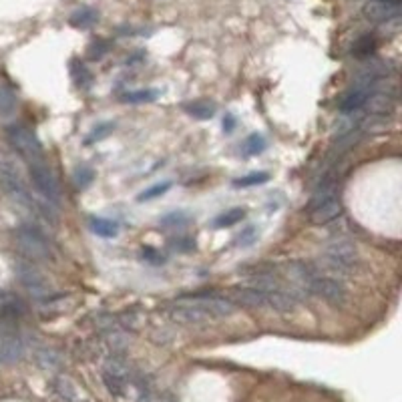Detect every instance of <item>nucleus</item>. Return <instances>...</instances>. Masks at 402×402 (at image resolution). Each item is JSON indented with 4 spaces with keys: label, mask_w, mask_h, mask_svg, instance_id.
Listing matches in <instances>:
<instances>
[{
    "label": "nucleus",
    "mask_w": 402,
    "mask_h": 402,
    "mask_svg": "<svg viewBox=\"0 0 402 402\" xmlns=\"http://www.w3.org/2000/svg\"><path fill=\"white\" fill-rule=\"evenodd\" d=\"M97 20H99V13L95 8H88V6L77 8L69 18V22L75 29H91Z\"/></svg>",
    "instance_id": "13"
},
{
    "label": "nucleus",
    "mask_w": 402,
    "mask_h": 402,
    "mask_svg": "<svg viewBox=\"0 0 402 402\" xmlns=\"http://www.w3.org/2000/svg\"><path fill=\"white\" fill-rule=\"evenodd\" d=\"M187 224H190V219H187V215L181 213V211L169 213V215H165V217L161 219V226H163V228H181V226H187Z\"/></svg>",
    "instance_id": "25"
},
{
    "label": "nucleus",
    "mask_w": 402,
    "mask_h": 402,
    "mask_svg": "<svg viewBox=\"0 0 402 402\" xmlns=\"http://www.w3.org/2000/svg\"><path fill=\"white\" fill-rule=\"evenodd\" d=\"M88 226L93 229V233L101 235V238H115L119 233V224L113 219H105V217H91Z\"/></svg>",
    "instance_id": "14"
},
{
    "label": "nucleus",
    "mask_w": 402,
    "mask_h": 402,
    "mask_svg": "<svg viewBox=\"0 0 402 402\" xmlns=\"http://www.w3.org/2000/svg\"><path fill=\"white\" fill-rule=\"evenodd\" d=\"M374 51H376V38L370 35L360 36V38L354 42V47H352V53L356 54V56H360V59L374 56Z\"/></svg>",
    "instance_id": "18"
},
{
    "label": "nucleus",
    "mask_w": 402,
    "mask_h": 402,
    "mask_svg": "<svg viewBox=\"0 0 402 402\" xmlns=\"http://www.w3.org/2000/svg\"><path fill=\"white\" fill-rule=\"evenodd\" d=\"M15 242L20 254L24 256V260L31 262H47L53 258L51 247L47 244V240L36 231L35 228H20L15 233Z\"/></svg>",
    "instance_id": "5"
},
{
    "label": "nucleus",
    "mask_w": 402,
    "mask_h": 402,
    "mask_svg": "<svg viewBox=\"0 0 402 402\" xmlns=\"http://www.w3.org/2000/svg\"><path fill=\"white\" fill-rule=\"evenodd\" d=\"M157 88H139V91H129V93L121 95V101L137 105V103H153V101H157Z\"/></svg>",
    "instance_id": "17"
},
{
    "label": "nucleus",
    "mask_w": 402,
    "mask_h": 402,
    "mask_svg": "<svg viewBox=\"0 0 402 402\" xmlns=\"http://www.w3.org/2000/svg\"><path fill=\"white\" fill-rule=\"evenodd\" d=\"M265 147H268V143H265L262 135H260V133H254V135H249V137L244 141L242 151H244L245 157H256V155H260V153L265 151Z\"/></svg>",
    "instance_id": "20"
},
{
    "label": "nucleus",
    "mask_w": 402,
    "mask_h": 402,
    "mask_svg": "<svg viewBox=\"0 0 402 402\" xmlns=\"http://www.w3.org/2000/svg\"><path fill=\"white\" fill-rule=\"evenodd\" d=\"M344 211V206L340 201L338 195H332L316 206H310V224L314 226H324V224H330L334 219H338Z\"/></svg>",
    "instance_id": "10"
},
{
    "label": "nucleus",
    "mask_w": 402,
    "mask_h": 402,
    "mask_svg": "<svg viewBox=\"0 0 402 402\" xmlns=\"http://www.w3.org/2000/svg\"><path fill=\"white\" fill-rule=\"evenodd\" d=\"M233 129H235V119H233L231 113H228V115L224 117V131H226V133H231Z\"/></svg>",
    "instance_id": "30"
},
{
    "label": "nucleus",
    "mask_w": 402,
    "mask_h": 402,
    "mask_svg": "<svg viewBox=\"0 0 402 402\" xmlns=\"http://www.w3.org/2000/svg\"><path fill=\"white\" fill-rule=\"evenodd\" d=\"M229 297L233 304L247 306V308H265L268 306L265 292L258 290V288H233L229 292Z\"/></svg>",
    "instance_id": "12"
},
{
    "label": "nucleus",
    "mask_w": 402,
    "mask_h": 402,
    "mask_svg": "<svg viewBox=\"0 0 402 402\" xmlns=\"http://www.w3.org/2000/svg\"><path fill=\"white\" fill-rule=\"evenodd\" d=\"M256 242H258V229L254 226H247L238 238V245H242V247H247V245L256 244Z\"/></svg>",
    "instance_id": "28"
},
{
    "label": "nucleus",
    "mask_w": 402,
    "mask_h": 402,
    "mask_svg": "<svg viewBox=\"0 0 402 402\" xmlns=\"http://www.w3.org/2000/svg\"><path fill=\"white\" fill-rule=\"evenodd\" d=\"M29 173H31V179H33V185L38 192V195L42 197V201L51 203L54 208L61 206V185H59V179L56 175L51 169V165L45 161H36V163H31L29 165Z\"/></svg>",
    "instance_id": "4"
},
{
    "label": "nucleus",
    "mask_w": 402,
    "mask_h": 402,
    "mask_svg": "<svg viewBox=\"0 0 402 402\" xmlns=\"http://www.w3.org/2000/svg\"><path fill=\"white\" fill-rule=\"evenodd\" d=\"M115 131V123L113 121H105V123H99L91 133L87 135V145H91V143H95V141H103L109 135V133H113Z\"/></svg>",
    "instance_id": "23"
},
{
    "label": "nucleus",
    "mask_w": 402,
    "mask_h": 402,
    "mask_svg": "<svg viewBox=\"0 0 402 402\" xmlns=\"http://www.w3.org/2000/svg\"><path fill=\"white\" fill-rule=\"evenodd\" d=\"M24 356V344L17 332V322L0 318V364H15Z\"/></svg>",
    "instance_id": "8"
},
{
    "label": "nucleus",
    "mask_w": 402,
    "mask_h": 402,
    "mask_svg": "<svg viewBox=\"0 0 402 402\" xmlns=\"http://www.w3.org/2000/svg\"><path fill=\"white\" fill-rule=\"evenodd\" d=\"M244 217H245V210H242V208H233V210L222 213L219 217H215V222H213L211 226H213V228H231V226L240 224Z\"/></svg>",
    "instance_id": "21"
},
{
    "label": "nucleus",
    "mask_w": 402,
    "mask_h": 402,
    "mask_svg": "<svg viewBox=\"0 0 402 402\" xmlns=\"http://www.w3.org/2000/svg\"><path fill=\"white\" fill-rule=\"evenodd\" d=\"M362 15L370 20V22H394L401 17V4L399 0H370L364 4Z\"/></svg>",
    "instance_id": "9"
},
{
    "label": "nucleus",
    "mask_w": 402,
    "mask_h": 402,
    "mask_svg": "<svg viewBox=\"0 0 402 402\" xmlns=\"http://www.w3.org/2000/svg\"><path fill=\"white\" fill-rule=\"evenodd\" d=\"M366 95L364 91H358V88H352L348 95L342 99V103H340V111L342 113H356V111H360L362 107H364V101H366Z\"/></svg>",
    "instance_id": "15"
},
{
    "label": "nucleus",
    "mask_w": 402,
    "mask_h": 402,
    "mask_svg": "<svg viewBox=\"0 0 402 402\" xmlns=\"http://www.w3.org/2000/svg\"><path fill=\"white\" fill-rule=\"evenodd\" d=\"M17 113V97L8 87L0 85V119H10Z\"/></svg>",
    "instance_id": "16"
},
{
    "label": "nucleus",
    "mask_w": 402,
    "mask_h": 402,
    "mask_svg": "<svg viewBox=\"0 0 402 402\" xmlns=\"http://www.w3.org/2000/svg\"><path fill=\"white\" fill-rule=\"evenodd\" d=\"M56 390L61 392V396H63L65 401L69 402L77 401V390H75V386L70 385L67 378H61V380L56 382Z\"/></svg>",
    "instance_id": "27"
},
{
    "label": "nucleus",
    "mask_w": 402,
    "mask_h": 402,
    "mask_svg": "<svg viewBox=\"0 0 402 402\" xmlns=\"http://www.w3.org/2000/svg\"><path fill=\"white\" fill-rule=\"evenodd\" d=\"M235 304L217 296L181 297L169 306V316L181 324H201L208 320H219L233 314Z\"/></svg>",
    "instance_id": "1"
},
{
    "label": "nucleus",
    "mask_w": 402,
    "mask_h": 402,
    "mask_svg": "<svg viewBox=\"0 0 402 402\" xmlns=\"http://www.w3.org/2000/svg\"><path fill=\"white\" fill-rule=\"evenodd\" d=\"M0 190L8 195V199L13 203H17L18 208L26 211H36V201L33 199V193L29 190L22 171H20V165L13 155L0 151Z\"/></svg>",
    "instance_id": "2"
},
{
    "label": "nucleus",
    "mask_w": 402,
    "mask_h": 402,
    "mask_svg": "<svg viewBox=\"0 0 402 402\" xmlns=\"http://www.w3.org/2000/svg\"><path fill=\"white\" fill-rule=\"evenodd\" d=\"M185 111L195 119H211L215 115V105L211 101H193L185 105Z\"/></svg>",
    "instance_id": "19"
},
{
    "label": "nucleus",
    "mask_w": 402,
    "mask_h": 402,
    "mask_svg": "<svg viewBox=\"0 0 402 402\" xmlns=\"http://www.w3.org/2000/svg\"><path fill=\"white\" fill-rule=\"evenodd\" d=\"M141 256H143V260H147V262H151V263L165 262V258L159 254L157 249H153V247H143V249H141Z\"/></svg>",
    "instance_id": "29"
},
{
    "label": "nucleus",
    "mask_w": 402,
    "mask_h": 402,
    "mask_svg": "<svg viewBox=\"0 0 402 402\" xmlns=\"http://www.w3.org/2000/svg\"><path fill=\"white\" fill-rule=\"evenodd\" d=\"M306 290L314 296L322 297L330 306H344L348 302V290L344 288L342 281L336 280L332 276L312 274V278L306 284Z\"/></svg>",
    "instance_id": "6"
},
{
    "label": "nucleus",
    "mask_w": 402,
    "mask_h": 402,
    "mask_svg": "<svg viewBox=\"0 0 402 402\" xmlns=\"http://www.w3.org/2000/svg\"><path fill=\"white\" fill-rule=\"evenodd\" d=\"M6 137L10 141V145L15 147L20 157L26 161V165L36 163V161H45V149H42V143L38 141L35 133L24 127V125H10L6 129Z\"/></svg>",
    "instance_id": "3"
},
{
    "label": "nucleus",
    "mask_w": 402,
    "mask_h": 402,
    "mask_svg": "<svg viewBox=\"0 0 402 402\" xmlns=\"http://www.w3.org/2000/svg\"><path fill=\"white\" fill-rule=\"evenodd\" d=\"M268 181H270V173H265V171H256V173L244 175V177L235 179L233 185L240 187V190H245V187H258V185H263V183H268Z\"/></svg>",
    "instance_id": "22"
},
{
    "label": "nucleus",
    "mask_w": 402,
    "mask_h": 402,
    "mask_svg": "<svg viewBox=\"0 0 402 402\" xmlns=\"http://www.w3.org/2000/svg\"><path fill=\"white\" fill-rule=\"evenodd\" d=\"M364 109L372 117H390L394 111H396V97H390L386 93H378V91H372L366 95V101H364Z\"/></svg>",
    "instance_id": "11"
},
{
    "label": "nucleus",
    "mask_w": 402,
    "mask_h": 402,
    "mask_svg": "<svg viewBox=\"0 0 402 402\" xmlns=\"http://www.w3.org/2000/svg\"><path fill=\"white\" fill-rule=\"evenodd\" d=\"M169 190H171V181H163V183H157V185H153V187L141 192L139 195H137V199H139V201H151V199H155L159 195L167 193Z\"/></svg>",
    "instance_id": "24"
},
{
    "label": "nucleus",
    "mask_w": 402,
    "mask_h": 402,
    "mask_svg": "<svg viewBox=\"0 0 402 402\" xmlns=\"http://www.w3.org/2000/svg\"><path fill=\"white\" fill-rule=\"evenodd\" d=\"M93 179H95V173H93L91 169H87V167L77 169V171H75V177H72V181H75V185H77L79 190L88 187V185L93 183Z\"/></svg>",
    "instance_id": "26"
},
{
    "label": "nucleus",
    "mask_w": 402,
    "mask_h": 402,
    "mask_svg": "<svg viewBox=\"0 0 402 402\" xmlns=\"http://www.w3.org/2000/svg\"><path fill=\"white\" fill-rule=\"evenodd\" d=\"M15 274H17L18 281L36 297L51 296V284L45 278V274L36 268L31 260H17L15 262Z\"/></svg>",
    "instance_id": "7"
}]
</instances>
